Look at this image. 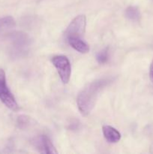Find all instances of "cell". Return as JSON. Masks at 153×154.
I'll use <instances>...</instances> for the list:
<instances>
[{
	"instance_id": "cell-6",
	"label": "cell",
	"mask_w": 153,
	"mask_h": 154,
	"mask_svg": "<svg viewBox=\"0 0 153 154\" xmlns=\"http://www.w3.org/2000/svg\"><path fill=\"white\" fill-rule=\"evenodd\" d=\"M103 135L109 143H117L121 139V134L117 129L110 126H104L102 128Z\"/></svg>"
},
{
	"instance_id": "cell-4",
	"label": "cell",
	"mask_w": 153,
	"mask_h": 154,
	"mask_svg": "<svg viewBox=\"0 0 153 154\" xmlns=\"http://www.w3.org/2000/svg\"><path fill=\"white\" fill-rule=\"evenodd\" d=\"M86 25V18L85 15L76 16L70 23L64 32V36L66 39L71 38H81V37L85 33Z\"/></svg>"
},
{
	"instance_id": "cell-7",
	"label": "cell",
	"mask_w": 153,
	"mask_h": 154,
	"mask_svg": "<svg viewBox=\"0 0 153 154\" xmlns=\"http://www.w3.org/2000/svg\"><path fill=\"white\" fill-rule=\"evenodd\" d=\"M67 41L71 48L81 54H86L89 51V46L83 40H82V38H71L67 39Z\"/></svg>"
},
{
	"instance_id": "cell-9",
	"label": "cell",
	"mask_w": 153,
	"mask_h": 154,
	"mask_svg": "<svg viewBox=\"0 0 153 154\" xmlns=\"http://www.w3.org/2000/svg\"><path fill=\"white\" fill-rule=\"evenodd\" d=\"M125 15L129 20L133 21H138L140 18V13L137 8L130 6L125 11Z\"/></svg>"
},
{
	"instance_id": "cell-5",
	"label": "cell",
	"mask_w": 153,
	"mask_h": 154,
	"mask_svg": "<svg viewBox=\"0 0 153 154\" xmlns=\"http://www.w3.org/2000/svg\"><path fill=\"white\" fill-rule=\"evenodd\" d=\"M34 143L37 148L39 149L41 153L49 154H56L58 153L50 138L46 135L40 136L38 139H36Z\"/></svg>"
},
{
	"instance_id": "cell-3",
	"label": "cell",
	"mask_w": 153,
	"mask_h": 154,
	"mask_svg": "<svg viewBox=\"0 0 153 154\" xmlns=\"http://www.w3.org/2000/svg\"><path fill=\"white\" fill-rule=\"evenodd\" d=\"M52 63L56 69L62 81L64 84H68L71 75V66L68 59L65 56H55L52 58Z\"/></svg>"
},
{
	"instance_id": "cell-1",
	"label": "cell",
	"mask_w": 153,
	"mask_h": 154,
	"mask_svg": "<svg viewBox=\"0 0 153 154\" xmlns=\"http://www.w3.org/2000/svg\"><path fill=\"white\" fill-rule=\"evenodd\" d=\"M110 82L109 78H102L89 83L82 89L76 99L78 109L82 115L86 117L90 114L100 92Z\"/></svg>"
},
{
	"instance_id": "cell-8",
	"label": "cell",
	"mask_w": 153,
	"mask_h": 154,
	"mask_svg": "<svg viewBox=\"0 0 153 154\" xmlns=\"http://www.w3.org/2000/svg\"><path fill=\"white\" fill-rule=\"evenodd\" d=\"M16 23L12 17H5L0 19V32L11 29L15 26Z\"/></svg>"
},
{
	"instance_id": "cell-11",
	"label": "cell",
	"mask_w": 153,
	"mask_h": 154,
	"mask_svg": "<svg viewBox=\"0 0 153 154\" xmlns=\"http://www.w3.org/2000/svg\"><path fill=\"white\" fill-rule=\"evenodd\" d=\"M29 122V117L25 115L20 116L17 118V125L20 129H24L26 126H28Z\"/></svg>"
},
{
	"instance_id": "cell-10",
	"label": "cell",
	"mask_w": 153,
	"mask_h": 154,
	"mask_svg": "<svg viewBox=\"0 0 153 154\" xmlns=\"http://www.w3.org/2000/svg\"><path fill=\"white\" fill-rule=\"evenodd\" d=\"M97 61L100 64H104V63H106L109 59V52H108V49L105 48V49L102 50L97 55Z\"/></svg>"
},
{
	"instance_id": "cell-12",
	"label": "cell",
	"mask_w": 153,
	"mask_h": 154,
	"mask_svg": "<svg viewBox=\"0 0 153 154\" xmlns=\"http://www.w3.org/2000/svg\"><path fill=\"white\" fill-rule=\"evenodd\" d=\"M149 76H150V79H151V81H152V83H153V60H152V62L151 65H150Z\"/></svg>"
},
{
	"instance_id": "cell-2",
	"label": "cell",
	"mask_w": 153,
	"mask_h": 154,
	"mask_svg": "<svg viewBox=\"0 0 153 154\" xmlns=\"http://www.w3.org/2000/svg\"><path fill=\"white\" fill-rule=\"evenodd\" d=\"M0 100L11 111H19L20 107L14 96L8 87L5 73L2 69H0Z\"/></svg>"
}]
</instances>
